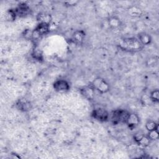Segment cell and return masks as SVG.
Masks as SVG:
<instances>
[{"label": "cell", "instance_id": "20", "mask_svg": "<svg viewBox=\"0 0 159 159\" xmlns=\"http://www.w3.org/2000/svg\"><path fill=\"white\" fill-rule=\"evenodd\" d=\"M34 58H35L37 60H40L41 59L42 57V53L40 52L39 49H36L34 52Z\"/></svg>", "mask_w": 159, "mask_h": 159}, {"label": "cell", "instance_id": "17", "mask_svg": "<svg viewBox=\"0 0 159 159\" xmlns=\"http://www.w3.org/2000/svg\"><path fill=\"white\" fill-rule=\"evenodd\" d=\"M148 139L150 140H157L158 138V129L156 130H153L152 131H149L148 135H147Z\"/></svg>", "mask_w": 159, "mask_h": 159}, {"label": "cell", "instance_id": "9", "mask_svg": "<svg viewBox=\"0 0 159 159\" xmlns=\"http://www.w3.org/2000/svg\"><path fill=\"white\" fill-rule=\"evenodd\" d=\"M138 40L143 45H148L152 41L150 35L145 32H141L138 35Z\"/></svg>", "mask_w": 159, "mask_h": 159}, {"label": "cell", "instance_id": "3", "mask_svg": "<svg viewBox=\"0 0 159 159\" xmlns=\"http://www.w3.org/2000/svg\"><path fill=\"white\" fill-rule=\"evenodd\" d=\"M91 85L94 89H96L102 94L109 91L110 88L109 84L101 78H96L94 79Z\"/></svg>", "mask_w": 159, "mask_h": 159}, {"label": "cell", "instance_id": "19", "mask_svg": "<svg viewBox=\"0 0 159 159\" xmlns=\"http://www.w3.org/2000/svg\"><path fill=\"white\" fill-rule=\"evenodd\" d=\"M150 141V140L148 139V137L147 136L145 135L138 143H139L140 145H143V146H147L149 144Z\"/></svg>", "mask_w": 159, "mask_h": 159}, {"label": "cell", "instance_id": "18", "mask_svg": "<svg viewBox=\"0 0 159 159\" xmlns=\"http://www.w3.org/2000/svg\"><path fill=\"white\" fill-rule=\"evenodd\" d=\"M144 136H145V135H144V134H143L142 132L139 131V132H136V133L134 134V140H135L136 142L139 143V142L142 140V139Z\"/></svg>", "mask_w": 159, "mask_h": 159}, {"label": "cell", "instance_id": "2", "mask_svg": "<svg viewBox=\"0 0 159 159\" xmlns=\"http://www.w3.org/2000/svg\"><path fill=\"white\" fill-rule=\"evenodd\" d=\"M124 46L125 49L132 50V51H137L142 48L143 45L140 42L138 39L135 38H127L123 40L122 44Z\"/></svg>", "mask_w": 159, "mask_h": 159}, {"label": "cell", "instance_id": "1", "mask_svg": "<svg viewBox=\"0 0 159 159\" xmlns=\"http://www.w3.org/2000/svg\"><path fill=\"white\" fill-rule=\"evenodd\" d=\"M130 112L124 109H116L109 115L110 119L114 125L119 123H125Z\"/></svg>", "mask_w": 159, "mask_h": 159}, {"label": "cell", "instance_id": "6", "mask_svg": "<svg viewBox=\"0 0 159 159\" xmlns=\"http://www.w3.org/2000/svg\"><path fill=\"white\" fill-rule=\"evenodd\" d=\"M14 10L16 11L17 16H18L20 17H24L29 14L30 8L26 3L20 2L18 4L17 7Z\"/></svg>", "mask_w": 159, "mask_h": 159}, {"label": "cell", "instance_id": "8", "mask_svg": "<svg viewBox=\"0 0 159 159\" xmlns=\"http://www.w3.org/2000/svg\"><path fill=\"white\" fill-rule=\"evenodd\" d=\"M16 107L22 111H28L31 109L32 105L30 102L25 99H19L16 103Z\"/></svg>", "mask_w": 159, "mask_h": 159}, {"label": "cell", "instance_id": "14", "mask_svg": "<svg viewBox=\"0 0 159 159\" xmlns=\"http://www.w3.org/2000/svg\"><path fill=\"white\" fill-rule=\"evenodd\" d=\"M146 129L149 132L158 129V124L153 120H148L145 124Z\"/></svg>", "mask_w": 159, "mask_h": 159}, {"label": "cell", "instance_id": "7", "mask_svg": "<svg viewBox=\"0 0 159 159\" xmlns=\"http://www.w3.org/2000/svg\"><path fill=\"white\" fill-rule=\"evenodd\" d=\"M139 122L140 119L137 114L134 113H130L125 124H127L130 128L133 129L139 125Z\"/></svg>", "mask_w": 159, "mask_h": 159}, {"label": "cell", "instance_id": "12", "mask_svg": "<svg viewBox=\"0 0 159 159\" xmlns=\"http://www.w3.org/2000/svg\"><path fill=\"white\" fill-rule=\"evenodd\" d=\"M85 36V33L84 31L83 30H77L76 31L72 37V39L74 41V42H75L77 44L81 43Z\"/></svg>", "mask_w": 159, "mask_h": 159}, {"label": "cell", "instance_id": "15", "mask_svg": "<svg viewBox=\"0 0 159 159\" xmlns=\"http://www.w3.org/2000/svg\"><path fill=\"white\" fill-rule=\"evenodd\" d=\"M109 24L111 27L116 28L120 25V22L116 17H112L109 19Z\"/></svg>", "mask_w": 159, "mask_h": 159}, {"label": "cell", "instance_id": "16", "mask_svg": "<svg viewBox=\"0 0 159 159\" xmlns=\"http://www.w3.org/2000/svg\"><path fill=\"white\" fill-rule=\"evenodd\" d=\"M150 99L153 102H158L159 100V91L158 89H155L152 91L150 95Z\"/></svg>", "mask_w": 159, "mask_h": 159}, {"label": "cell", "instance_id": "4", "mask_svg": "<svg viewBox=\"0 0 159 159\" xmlns=\"http://www.w3.org/2000/svg\"><path fill=\"white\" fill-rule=\"evenodd\" d=\"M91 116L99 122H106L109 118L108 112L103 108H97L93 110L91 113Z\"/></svg>", "mask_w": 159, "mask_h": 159}, {"label": "cell", "instance_id": "13", "mask_svg": "<svg viewBox=\"0 0 159 159\" xmlns=\"http://www.w3.org/2000/svg\"><path fill=\"white\" fill-rule=\"evenodd\" d=\"M37 20L40 22L39 23H47L50 24V22L52 20V17L50 14L40 13L37 16Z\"/></svg>", "mask_w": 159, "mask_h": 159}, {"label": "cell", "instance_id": "10", "mask_svg": "<svg viewBox=\"0 0 159 159\" xmlns=\"http://www.w3.org/2000/svg\"><path fill=\"white\" fill-rule=\"evenodd\" d=\"M94 89L90 85L83 88L81 89V94L88 99H92L94 96Z\"/></svg>", "mask_w": 159, "mask_h": 159}, {"label": "cell", "instance_id": "5", "mask_svg": "<svg viewBox=\"0 0 159 159\" xmlns=\"http://www.w3.org/2000/svg\"><path fill=\"white\" fill-rule=\"evenodd\" d=\"M53 88L55 91L58 92H66L70 89V85L68 83L64 80H58L55 81L53 83Z\"/></svg>", "mask_w": 159, "mask_h": 159}, {"label": "cell", "instance_id": "11", "mask_svg": "<svg viewBox=\"0 0 159 159\" xmlns=\"http://www.w3.org/2000/svg\"><path fill=\"white\" fill-rule=\"evenodd\" d=\"M50 24L47 23H39L35 27V30L40 35H43L47 34L49 30Z\"/></svg>", "mask_w": 159, "mask_h": 159}]
</instances>
